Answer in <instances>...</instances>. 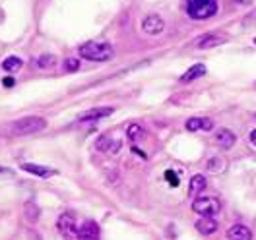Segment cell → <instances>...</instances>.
Instances as JSON below:
<instances>
[{
  "label": "cell",
  "mask_w": 256,
  "mask_h": 240,
  "mask_svg": "<svg viewBox=\"0 0 256 240\" xmlns=\"http://www.w3.org/2000/svg\"><path fill=\"white\" fill-rule=\"evenodd\" d=\"M80 56L86 60H92V62H107L111 60L114 50L109 43L105 41H88L80 47Z\"/></svg>",
  "instance_id": "cell-1"
},
{
  "label": "cell",
  "mask_w": 256,
  "mask_h": 240,
  "mask_svg": "<svg viewBox=\"0 0 256 240\" xmlns=\"http://www.w3.org/2000/svg\"><path fill=\"white\" fill-rule=\"evenodd\" d=\"M47 128V120L41 118V116H26L22 120H16L12 126H10V132L14 136H32V134H37L41 130Z\"/></svg>",
  "instance_id": "cell-2"
},
{
  "label": "cell",
  "mask_w": 256,
  "mask_h": 240,
  "mask_svg": "<svg viewBox=\"0 0 256 240\" xmlns=\"http://www.w3.org/2000/svg\"><path fill=\"white\" fill-rule=\"evenodd\" d=\"M186 14L192 19H206L218 14V0H186Z\"/></svg>",
  "instance_id": "cell-3"
},
{
  "label": "cell",
  "mask_w": 256,
  "mask_h": 240,
  "mask_svg": "<svg viewBox=\"0 0 256 240\" xmlns=\"http://www.w3.org/2000/svg\"><path fill=\"white\" fill-rule=\"evenodd\" d=\"M192 209L198 213V215H218L222 211V202L218 198H198L194 204H192Z\"/></svg>",
  "instance_id": "cell-4"
},
{
  "label": "cell",
  "mask_w": 256,
  "mask_h": 240,
  "mask_svg": "<svg viewBox=\"0 0 256 240\" xmlns=\"http://www.w3.org/2000/svg\"><path fill=\"white\" fill-rule=\"evenodd\" d=\"M58 231L68 239H78V227H76V219L70 213H62L58 217Z\"/></svg>",
  "instance_id": "cell-5"
},
{
  "label": "cell",
  "mask_w": 256,
  "mask_h": 240,
  "mask_svg": "<svg viewBox=\"0 0 256 240\" xmlns=\"http://www.w3.org/2000/svg\"><path fill=\"white\" fill-rule=\"evenodd\" d=\"M142 29H144L148 35H160V33L165 29V21H163V17L158 16V14H150V16H146L144 21H142Z\"/></svg>",
  "instance_id": "cell-6"
},
{
  "label": "cell",
  "mask_w": 256,
  "mask_h": 240,
  "mask_svg": "<svg viewBox=\"0 0 256 240\" xmlns=\"http://www.w3.org/2000/svg\"><path fill=\"white\" fill-rule=\"evenodd\" d=\"M214 142L220 145L222 149H231V147L235 145V142H237V136H235L231 130L220 128L214 134Z\"/></svg>",
  "instance_id": "cell-7"
},
{
  "label": "cell",
  "mask_w": 256,
  "mask_h": 240,
  "mask_svg": "<svg viewBox=\"0 0 256 240\" xmlns=\"http://www.w3.org/2000/svg\"><path fill=\"white\" fill-rule=\"evenodd\" d=\"M214 128V120L212 118H204V116H192L186 120V130L188 132H210Z\"/></svg>",
  "instance_id": "cell-8"
},
{
  "label": "cell",
  "mask_w": 256,
  "mask_h": 240,
  "mask_svg": "<svg viewBox=\"0 0 256 240\" xmlns=\"http://www.w3.org/2000/svg\"><path fill=\"white\" fill-rule=\"evenodd\" d=\"M114 109L112 107H97V109H90V111L82 112L80 116H78V120L80 122H92V120H99V118H105V116H109L112 114Z\"/></svg>",
  "instance_id": "cell-9"
},
{
  "label": "cell",
  "mask_w": 256,
  "mask_h": 240,
  "mask_svg": "<svg viewBox=\"0 0 256 240\" xmlns=\"http://www.w3.org/2000/svg\"><path fill=\"white\" fill-rule=\"evenodd\" d=\"M20 167H22V171H26V173H30L33 176H39V178H50V176L56 175L54 169L41 167V165H33V163H22Z\"/></svg>",
  "instance_id": "cell-10"
},
{
  "label": "cell",
  "mask_w": 256,
  "mask_h": 240,
  "mask_svg": "<svg viewBox=\"0 0 256 240\" xmlns=\"http://www.w3.org/2000/svg\"><path fill=\"white\" fill-rule=\"evenodd\" d=\"M196 231L204 237H210L218 231V221L212 215H202V219H198V223H196Z\"/></svg>",
  "instance_id": "cell-11"
},
{
  "label": "cell",
  "mask_w": 256,
  "mask_h": 240,
  "mask_svg": "<svg viewBox=\"0 0 256 240\" xmlns=\"http://www.w3.org/2000/svg\"><path fill=\"white\" fill-rule=\"evenodd\" d=\"M97 149L105 151V153H118L122 149V142L120 140H112L111 136H103L97 142Z\"/></svg>",
  "instance_id": "cell-12"
},
{
  "label": "cell",
  "mask_w": 256,
  "mask_h": 240,
  "mask_svg": "<svg viewBox=\"0 0 256 240\" xmlns=\"http://www.w3.org/2000/svg\"><path fill=\"white\" fill-rule=\"evenodd\" d=\"M78 239L84 240H96L99 239V227H97L96 221H84L78 229Z\"/></svg>",
  "instance_id": "cell-13"
},
{
  "label": "cell",
  "mask_w": 256,
  "mask_h": 240,
  "mask_svg": "<svg viewBox=\"0 0 256 240\" xmlns=\"http://www.w3.org/2000/svg\"><path fill=\"white\" fill-rule=\"evenodd\" d=\"M227 239L250 240L252 239V233H250V229H248V227H244V225H235V227H231V229L227 231Z\"/></svg>",
  "instance_id": "cell-14"
},
{
  "label": "cell",
  "mask_w": 256,
  "mask_h": 240,
  "mask_svg": "<svg viewBox=\"0 0 256 240\" xmlns=\"http://www.w3.org/2000/svg\"><path fill=\"white\" fill-rule=\"evenodd\" d=\"M206 74V66L204 64H194L190 66L182 76H180V83H190V81L198 80V78H202Z\"/></svg>",
  "instance_id": "cell-15"
},
{
  "label": "cell",
  "mask_w": 256,
  "mask_h": 240,
  "mask_svg": "<svg viewBox=\"0 0 256 240\" xmlns=\"http://www.w3.org/2000/svg\"><path fill=\"white\" fill-rule=\"evenodd\" d=\"M222 43H224V37H220V35H204L198 41V48H210L216 47V45H222Z\"/></svg>",
  "instance_id": "cell-16"
},
{
  "label": "cell",
  "mask_w": 256,
  "mask_h": 240,
  "mask_svg": "<svg viewBox=\"0 0 256 240\" xmlns=\"http://www.w3.org/2000/svg\"><path fill=\"white\" fill-rule=\"evenodd\" d=\"M54 64H56V56H54V54H48V52L41 54V56L35 60V66H37V68H41V70L52 68Z\"/></svg>",
  "instance_id": "cell-17"
},
{
  "label": "cell",
  "mask_w": 256,
  "mask_h": 240,
  "mask_svg": "<svg viewBox=\"0 0 256 240\" xmlns=\"http://www.w3.org/2000/svg\"><path fill=\"white\" fill-rule=\"evenodd\" d=\"M206 188V178L202 175H194L190 178V186H188V190H190V194L194 196V194L202 192Z\"/></svg>",
  "instance_id": "cell-18"
},
{
  "label": "cell",
  "mask_w": 256,
  "mask_h": 240,
  "mask_svg": "<svg viewBox=\"0 0 256 240\" xmlns=\"http://www.w3.org/2000/svg\"><path fill=\"white\" fill-rule=\"evenodd\" d=\"M22 68V60L18 58V56H8V58H4V62H2V70L4 72H18Z\"/></svg>",
  "instance_id": "cell-19"
},
{
  "label": "cell",
  "mask_w": 256,
  "mask_h": 240,
  "mask_svg": "<svg viewBox=\"0 0 256 240\" xmlns=\"http://www.w3.org/2000/svg\"><path fill=\"white\" fill-rule=\"evenodd\" d=\"M24 211H26V217H28V221H32V223H37V219H39V208H37L33 202H28Z\"/></svg>",
  "instance_id": "cell-20"
},
{
  "label": "cell",
  "mask_w": 256,
  "mask_h": 240,
  "mask_svg": "<svg viewBox=\"0 0 256 240\" xmlns=\"http://www.w3.org/2000/svg\"><path fill=\"white\" fill-rule=\"evenodd\" d=\"M126 134L132 142H136V140H140V138L144 136V128H142V126H138V124H130L128 130H126Z\"/></svg>",
  "instance_id": "cell-21"
},
{
  "label": "cell",
  "mask_w": 256,
  "mask_h": 240,
  "mask_svg": "<svg viewBox=\"0 0 256 240\" xmlns=\"http://www.w3.org/2000/svg\"><path fill=\"white\" fill-rule=\"evenodd\" d=\"M64 70H66V72H78V70H80V60L74 58V56L66 58V60H64Z\"/></svg>",
  "instance_id": "cell-22"
},
{
  "label": "cell",
  "mask_w": 256,
  "mask_h": 240,
  "mask_svg": "<svg viewBox=\"0 0 256 240\" xmlns=\"http://www.w3.org/2000/svg\"><path fill=\"white\" fill-rule=\"evenodd\" d=\"M252 23H256V12H254V14H250V16H246L244 19H242V25H252Z\"/></svg>",
  "instance_id": "cell-23"
},
{
  "label": "cell",
  "mask_w": 256,
  "mask_h": 240,
  "mask_svg": "<svg viewBox=\"0 0 256 240\" xmlns=\"http://www.w3.org/2000/svg\"><path fill=\"white\" fill-rule=\"evenodd\" d=\"M165 178H167V180H171V184H173V186L178 184V180L175 178V173H173V171H167V173H165Z\"/></svg>",
  "instance_id": "cell-24"
},
{
  "label": "cell",
  "mask_w": 256,
  "mask_h": 240,
  "mask_svg": "<svg viewBox=\"0 0 256 240\" xmlns=\"http://www.w3.org/2000/svg\"><path fill=\"white\" fill-rule=\"evenodd\" d=\"M2 85H4V87H14V85H16V80H14V78H4V80H2Z\"/></svg>",
  "instance_id": "cell-25"
},
{
  "label": "cell",
  "mask_w": 256,
  "mask_h": 240,
  "mask_svg": "<svg viewBox=\"0 0 256 240\" xmlns=\"http://www.w3.org/2000/svg\"><path fill=\"white\" fill-rule=\"evenodd\" d=\"M218 157H212V159H210V163H208V169L210 171H216V169H218Z\"/></svg>",
  "instance_id": "cell-26"
},
{
  "label": "cell",
  "mask_w": 256,
  "mask_h": 240,
  "mask_svg": "<svg viewBox=\"0 0 256 240\" xmlns=\"http://www.w3.org/2000/svg\"><path fill=\"white\" fill-rule=\"evenodd\" d=\"M235 2H237L239 6H250V4L254 2V0H235Z\"/></svg>",
  "instance_id": "cell-27"
},
{
  "label": "cell",
  "mask_w": 256,
  "mask_h": 240,
  "mask_svg": "<svg viewBox=\"0 0 256 240\" xmlns=\"http://www.w3.org/2000/svg\"><path fill=\"white\" fill-rule=\"evenodd\" d=\"M0 175H12V171H10V169H4V167H0Z\"/></svg>",
  "instance_id": "cell-28"
},
{
  "label": "cell",
  "mask_w": 256,
  "mask_h": 240,
  "mask_svg": "<svg viewBox=\"0 0 256 240\" xmlns=\"http://www.w3.org/2000/svg\"><path fill=\"white\" fill-rule=\"evenodd\" d=\"M250 142H252V145H256V130L250 132Z\"/></svg>",
  "instance_id": "cell-29"
}]
</instances>
